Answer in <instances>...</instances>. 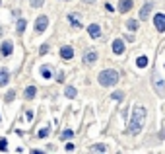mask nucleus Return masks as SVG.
<instances>
[{"instance_id": "nucleus-1", "label": "nucleus", "mask_w": 165, "mask_h": 154, "mask_svg": "<svg viewBox=\"0 0 165 154\" xmlns=\"http://www.w3.org/2000/svg\"><path fill=\"white\" fill-rule=\"evenodd\" d=\"M144 119H146V109L142 105H136L132 111V119H130V127H128V133L130 135H138L142 127H144Z\"/></svg>"}, {"instance_id": "nucleus-2", "label": "nucleus", "mask_w": 165, "mask_h": 154, "mask_svg": "<svg viewBox=\"0 0 165 154\" xmlns=\"http://www.w3.org/2000/svg\"><path fill=\"white\" fill-rule=\"evenodd\" d=\"M97 80H99V84L101 86H115L119 82V72L115 70V68H105V70H101L99 72V76H97Z\"/></svg>"}, {"instance_id": "nucleus-3", "label": "nucleus", "mask_w": 165, "mask_h": 154, "mask_svg": "<svg viewBox=\"0 0 165 154\" xmlns=\"http://www.w3.org/2000/svg\"><path fill=\"white\" fill-rule=\"evenodd\" d=\"M12 53H14V43L10 39L2 41V45H0V55H2V57H10Z\"/></svg>"}, {"instance_id": "nucleus-4", "label": "nucleus", "mask_w": 165, "mask_h": 154, "mask_svg": "<svg viewBox=\"0 0 165 154\" xmlns=\"http://www.w3.org/2000/svg\"><path fill=\"white\" fill-rule=\"evenodd\" d=\"M47 26H49V18L47 16H39L37 20H35V31L37 33H43L47 29Z\"/></svg>"}, {"instance_id": "nucleus-5", "label": "nucleus", "mask_w": 165, "mask_h": 154, "mask_svg": "<svg viewBox=\"0 0 165 154\" xmlns=\"http://www.w3.org/2000/svg\"><path fill=\"white\" fill-rule=\"evenodd\" d=\"M154 26H155V29L159 33H163L165 31V16L163 14H155V18H154Z\"/></svg>"}, {"instance_id": "nucleus-6", "label": "nucleus", "mask_w": 165, "mask_h": 154, "mask_svg": "<svg viewBox=\"0 0 165 154\" xmlns=\"http://www.w3.org/2000/svg\"><path fill=\"white\" fill-rule=\"evenodd\" d=\"M88 33H89L91 39H99L101 37V27H99L97 24H89L88 26Z\"/></svg>"}, {"instance_id": "nucleus-7", "label": "nucleus", "mask_w": 165, "mask_h": 154, "mask_svg": "<svg viewBox=\"0 0 165 154\" xmlns=\"http://www.w3.org/2000/svg\"><path fill=\"white\" fill-rule=\"evenodd\" d=\"M95 61H97V51L89 49V51H85V53H84V64H93Z\"/></svg>"}, {"instance_id": "nucleus-8", "label": "nucleus", "mask_w": 165, "mask_h": 154, "mask_svg": "<svg viewBox=\"0 0 165 154\" xmlns=\"http://www.w3.org/2000/svg\"><path fill=\"white\" fill-rule=\"evenodd\" d=\"M152 10H154V4H152V2H146L144 6H142V10H140V20H142V21L148 20V16L152 14Z\"/></svg>"}, {"instance_id": "nucleus-9", "label": "nucleus", "mask_w": 165, "mask_h": 154, "mask_svg": "<svg viewBox=\"0 0 165 154\" xmlns=\"http://www.w3.org/2000/svg\"><path fill=\"white\" fill-rule=\"evenodd\" d=\"M60 57L64 58V61H70V58H74V49L70 47V45L60 47Z\"/></svg>"}, {"instance_id": "nucleus-10", "label": "nucleus", "mask_w": 165, "mask_h": 154, "mask_svg": "<svg viewBox=\"0 0 165 154\" xmlns=\"http://www.w3.org/2000/svg\"><path fill=\"white\" fill-rule=\"evenodd\" d=\"M113 53H115V55H123V53H124V41H123V39L117 37V39L113 41Z\"/></svg>"}, {"instance_id": "nucleus-11", "label": "nucleus", "mask_w": 165, "mask_h": 154, "mask_svg": "<svg viewBox=\"0 0 165 154\" xmlns=\"http://www.w3.org/2000/svg\"><path fill=\"white\" fill-rule=\"evenodd\" d=\"M8 82H10V72H8V68H0V88L8 86Z\"/></svg>"}, {"instance_id": "nucleus-12", "label": "nucleus", "mask_w": 165, "mask_h": 154, "mask_svg": "<svg viewBox=\"0 0 165 154\" xmlns=\"http://www.w3.org/2000/svg\"><path fill=\"white\" fill-rule=\"evenodd\" d=\"M132 6H134V2H132V0H120V2H119V12H130L132 10Z\"/></svg>"}, {"instance_id": "nucleus-13", "label": "nucleus", "mask_w": 165, "mask_h": 154, "mask_svg": "<svg viewBox=\"0 0 165 154\" xmlns=\"http://www.w3.org/2000/svg\"><path fill=\"white\" fill-rule=\"evenodd\" d=\"M68 21H70V26H72V27H78V29L82 27L80 16H76V14H68Z\"/></svg>"}, {"instance_id": "nucleus-14", "label": "nucleus", "mask_w": 165, "mask_h": 154, "mask_svg": "<svg viewBox=\"0 0 165 154\" xmlns=\"http://www.w3.org/2000/svg\"><path fill=\"white\" fill-rule=\"evenodd\" d=\"M35 94H37V88H35V86H27L25 92H24V100H33Z\"/></svg>"}, {"instance_id": "nucleus-15", "label": "nucleus", "mask_w": 165, "mask_h": 154, "mask_svg": "<svg viewBox=\"0 0 165 154\" xmlns=\"http://www.w3.org/2000/svg\"><path fill=\"white\" fill-rule=\"evenodd\" d=\"M25 27H27L25 18H20V20H18V24H16V31H18V33H24V31H25Z\"/></svg>"}, {"instance_id": "nucleus-16", "label": "nucleus", "mask_w": 165, "mask_h": 154, "mask_svg": "<svg viewBox=\"0 0 165 154\" xmlns=\"http://www.w3.org/2000/svg\"><path fill=\"white\" fill-rule=\"evenodd\" d=\"M76 88L74 86H66V90H64V96H66V98H70V100H74L76 98Z\"/></svg>"}, {"instance_id": "nucleus-17", "label": "nucleus", "mask_w": 165, "mask_h": 154, "mask_svg": "<svg viewBox=\"0 0 165 154\" xmlns=\"http://www.w3.org/2000/svg\"><path fill=\"white\" fill-rule=\"evenodd\" d=\"M111 100H115V101H123V100H124V92H123V90L113 92V94H111Z\"/></svg>"}, {"instance_id": "nucleus-18", "label": "nucleus", "mask_w": 165, "mask_h": 154, "mask_svg": "<svg viewBox=\"0 0 165 154\" xmlns=\"http://www.w3.org/2000/svg\"><path fill=\"white\" fill-rule=\"evenodd\" d=\"M136 64H138V68H146L148 67V57H144V55L138 57L136 58Z\"/></svg>"}, {"instance_id": "nucleus-19", "label": "nucleus", "mask_w": 165, "mask_h": 154, "mask_svg": "<svg viewBox=\"0 0 165 154\" xmlns=\"http://www.w3.org/2000/svg\"><path fill=\"white\" fill-rule=\"evenodd\" d=\"M41 76H43V78H47V80L51 78V76H53V72H51V67H41Z\"/></svg>"}, {"instance_id": "nucleus-20", "label": "nucleus", "mask_w": 165, "mask_h": 154, "mask_svg": "<svg viewBox=\"0 0 165 154\" xmlns=\"http://www.w3.org/2000/svg\"><path fill=\"white\" fill-rule=\"evenodd\" d=\"M126 27L130 29V31H136V29H138V21H136V20H128L126 21Z\"/></svg>"}, {"instance_id": "nucleus-21", "label": "nucleus", "mask_w": 165, "mask_h": 154, "mask_svg": "<svg viewBox=\"0 0 165 154\" xmlns=\"http://www.w3.org/2000/svg\"><path fill=\"white\" fill-rule=\"evenodd\" d=\"M14 98H16V90H10V92L4 96V101H6V104H10V101H14Z\"/></svg>"}, {"instance_id": "nucleus-22", "label": "nucleus", "mask_w": 165, "mask_h": 154, "mask_svg": "<svg viewBox=\"0 0 165 154\" xmlns=\"http://www.w3.org/2000/svg\"><path fill=\"white\" fill-rule=\"evenodd\" d=\"M91 152H107V146L105 144H93L91 146Z\"/></svg>"}, {"instance_id": "nucleus-23", "label": "nucleus", "mask_w": 165, "mask_h": 154, "mask_svg": "<svg viewBox=\"0 0 165 154\" xmlns=\"http://www.w3.org/2000/svg\"><path fill=\"white\" fill-rule=\"evenodd\" d=\"M49 133H51V127H43L39 133H37V137L39 138H45V137H49Z\"/></svg>"}, {"instance_id": "nucleus-24", "label": "nucleus", "mask_w": 165, "mask_h": 154, "mask_svg": "<svg viewBox=\"0 0 165 154\" xmlns=\"http://www.w3.org/2000/svg\"><path fill=\"white\" fill-rule=\"evenodd\" d=\"M72 135H74V131L66 129V131H64V133L60 135V138H62V141H68V138H72Z\"/></svg>"}, {"instance_id": "nucleus-25", "label": "nucleus", "mask_w": 165, "mask_h": 154, "mask_svg": "<svg viewBox=\"0 0 165 154\" xmlns=\"http://www.w3.org/2000/svg\"><path fill=\"white\" fill-rule=\"evenodd\" d=\"M45 4V0H29V6L31 8H39V6Z\"/></svg>"}, {"instance_id": "nucleus-26", "label": "nucleus", "mask_w": 165, "mask_h": 154, "mask_svg": "<svg viewBox=\"0 0 165 154\" xmlns=\"http://www.w3.org/2000/svg\"><path fill=\"white\" fill-rule=\"evenodd\" d=\"M8 150V141L6 138H0V152H6Z\"/></svg>"}, {"instance_id": "nucleus-27", "label": "nucleus", "mask_w": 165, "mask_h": 154, "mask_svg": "<svg viewBox=\"0 0 165 154\" xmlns=\"http://www.w3.org/2000/svg\"><path fill=\"white\" fill-rule=\"evenodd\" d=\"M47 53H49V43L41 45V49H39V55H47Z\"/></svg>"}, {"instance_id": "nucleus-28", "label": "nucleus", "mask_w": 165, "mask_h": 154, "mask_svg": "<svg viewBox=\"0 0 165 154\" xmlns=\"http://www.w3.org/2000/svg\"><path fill=\"white\" fill-rule=\"evenodd\" d=\"M64 148H66L68 152H72V150H74V144H72V142H66V146H64Z\"/></svg>"}, {"instance_id": "nucleus-29", "label": "nucleus", "mask_w": 165, "mask_h": 154, "mask_svg": "<svg viewBox=\"0 0 165 154\" xmlns=\"http://www.w3.org/2000/svg\"><path fill=\"white\" fill-rule=\"evenodd\" d=\"M82 2H84V4H93L95 0H82Z\"/></svg>"}]
</instances>
